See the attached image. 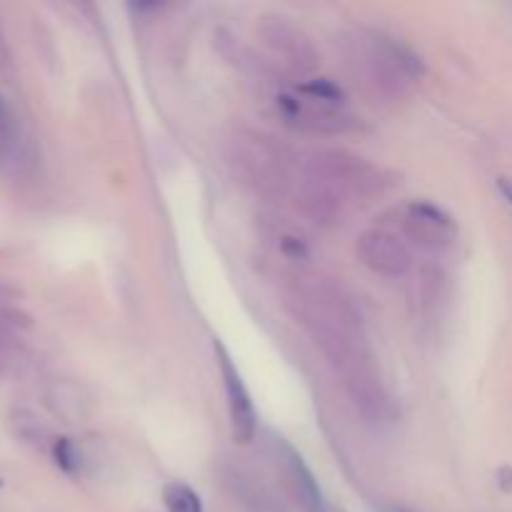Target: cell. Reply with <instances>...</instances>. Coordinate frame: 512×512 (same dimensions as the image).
<instances>
[{
	"label": "cell",
	"instance_id": "6da1fadb",
	"mask_svg": "<svg viewBox=\"0 0 512 512\" xmlns=\"http://www.w3.org/2000/svg\"><path fill=\"white\" fill-rule=\"evenodd\" d=\"M293 318L328 358L333 373L368 423L390 425L398 405L368 343L358 300L333 278H300L288 295Z\"/></svg>",
	"mask_w": 512,
	"mask_h": 512
},
{
	"label": "cell",
	"instance_id": "7a4b0ae2",
	"mask_svg": "<svg viewBox=\"0 0 512 512\" xmlns=\"http://www.w3.org/2000/svg\"><path fill=\"white\" fill-rule=\"evenodd\" d=\"M335 45L353 83L373 103H400L423 75L418 55L383 30L348 28Z\"/></svg>",
	"mask_w": 512,
	"mask_h": 512
},
{
	"label": "cell",
	"instance_id": "3957f363",
	"mask_svg": "<svg viewBox=\"0 0 512 512\" xmlns=\"http://www.w3.org/2000/svg\"><path fill=\"white\" fill-rule=\"evenodd\" d=\"M230 170L265 200H283L295 188V158L288 145L253 128H238L225 143Z\"/></svg>",
	"mask_w": 512,
	"mask_h": 512
},
{
	"label": "cell",
	"instance_id": "277c9868",
	"mask_svg": "<svg viewBox=\"0 0 512 512\" xmlns=\"http://www.w3.org/2000/svg\"><path fill=\"white\" fill-rule=\"evenodd\" d=\"M285 125L313 135H340L358 128V120L348 110V95L335 80L308 78L275 98Z\"/></svg>",
	"mask_w": 512,
	"mask_h": 512
},
{
	"label": "cell",
	"instance_id": "5b68a950",
	"mask_svg": "<svg viewBox=\"0 0 512 512\" xmlns=\"http://www.w3.org/2000/svg\"><path fill=\"white\" fill-rule=\"evenodd\" d=\"M303 168L320 175L348 205L378 200L393 185V175L388 170L350 150H318L305 160Z\"/></svg>",
	"mask_w": 512,
	"mask_h": 512
},
{
	"label": "cell",
	"instance_id": "8992f818",
	"mask_svg": "<svg viewBox=\"0 0 512 512\" xmlns=\"http://www.w3.org/2000/svg\"><path fill=\"white\" fill-rule=\"evenodd\" d=\"M393 223L398 225L400 238L410 240L420 250L443 255L458 243V225L453 215L430 200H410L393 210Z\"/></svg>",
	"mask_w": 512,
	"mask_h": 512
},
{
	"label": "cell",
	"instance_id": "52a82bcc",
	"mask_svg": "<svg viewBox=\"0 0 512 512\" xmlns=\"http://www.w3.org/2000/svg\"><path fill=\"white\" fill-rule=\"evenodd\" d=\"M258 35L275 63L293 75H310L320 63V53L310 35L285 15H265L258 25Z\"/></svg>",
	"mask_w": 512,
	"mask_h": 512
},
{
	"label": "cell",
	"instance_id": "ba28073f",
	"mask_svg": "<svg viewBox=\"0 0 512 512\" xmlns=\"http://www.w3.org/2000/svg\"><path fill=\"white\" fill-rule=\"evenodd\" d=\"M215 350V365H218L220 380H223L225 398H228V418H230V435L238 445L253 443L258 435V413H255L253 398L250 390L245 388L243 375H240L238 365L233 363L230 353L225 350L223 343L213 340Z\"/></svg>",
	"mask_w": 512,
	"mask_h": 512
},
{
	"label": "cell",
	"instance_id": "9c48e42d",
	"mask_svg": "<svg viewBox=\"0 0 512 512\" xmlns=\"http://www.w3.org/2000/svg\"><path fill=\"white\" fill-rule=\"evenodd\" d=\"M355 253L365 268L373 270L375 275H385V278H403L413 268V253H410L408 243L393 230L370 228L360 233Z\"/></svg>",
	"mask_w": 512,
	"mask_h": 512
},
{
	"label": "cell",
	"instance_id": "30bf717a",
	"mask_svg": "<svg viewBox=\"0 0 512 512\" xmlns=\"http://www.w3.org/2000/svg\"><path fill=\"white\" fill-rule=\"evenodd\" d=\"M293 193L295 208H298L308 220L323 225V228H335V225L343 223L348 203H345L320 175H315L313 170L303 168Z\"/></svg>",
	"mask_w": 512,
	"mask_h": 512
},
{
	"label": "cell",
	"instance_id": "8fae6325",
	"mask_svg": "<svg viewBox=\"0 0 512 512\" xmlns=\"http://www.w3.org/2000/svg\"><path fill=\"white\" fill-rule=\"evenodd\" d=\"M275 453H278L280 473H283V483L288 493L293 495L295 503L305 512H323L328 503L323 500V490H320L318 480H315L313 470L305 465L303 455L285 443L283 438H275Z\"/></svg>",
	"mask_w": 512,
	"mask_h": 512
},
{
	"label": "cell",
	"instance_id": "7c38bea8",
	"mask_svg": "<svg viewBox=\"0 0 512 512\" xmlns=\"http://www.w3.org/2000/svg\"><path fill=\"white\" fill-rule=\"evenodd\" d=\"M10 428H13V433L18 435L25 445H30V448L53 450L55 440L50 438V430L45 428L30 410H13V413H10Z\"/></svg>",
	"mask_w": 512,
	"mask_h": 512
},
{
	"label": "cell",
	"instance_id": "4fadbf2b",
	"mask_svg": "<svg viewBox=\"0 0 512 512\" xmlns=\"http://www.w3.org/2000/svg\"><path fill=\"white\" fill-rule=\"evenodd\" d=\"M163 503L168 512H203L200 495L190 485L173 480L163 488Z\"/></svg>",
	"mask_w": 512,
	"mask_h": 512
},
{
	"label": "cell",
	"instance_id": "5bb4252c",
	"mask_svg": "<svg viewBox=\"0 0 512 512\" xmlns=\"http://www.w3.org/2000/svg\"><path fill=\"white\" fill-rule=\"evenodd\" d=\"M53 458L58 463V468L68 475H78L83 470V455H80V448L70 438H55L53 445Z\"/></svg>",
	"mask_w": 512,
	"mask_h": 512
},
{
	"label": "cell",
	"instance_id": "9a60e30c",
	"mask_svg": "<svg viewBox=\"0 0 512 512\" xmlns=\"http://www.w3.org/2000/svg\"><path fill=\"white\" fill-rule=\"evenodd\" d=\"M15 135H18V130H15L13 115H10V108L5 105V100L0 98V160L13 153Z\"/></svg>",
	"mask_w": 512,
	"mask_h": 512
},
{
	"label": "cell",
	"instance_id": "2e32d148",
	"mask_svg": "<svg viewBox=\"0 0 512 512\" xmlns=\"http://www.w3.org/2000/svg\"><path fill=\"white\" fill-rule=\"evenodd\" d=\"M500 190H503V195L508 198V203L512 205V180H500Z\"/></svg>",
	"mask_w": 512,
	"mask_h": 512
},
{
	"label": "cell",
	"instance_id": "e0dca14e",
	"mask_svg": "<svg viewBox=\"0 0 512 512\" xmlns=\"http://www.w3.org/2000/svg\"><path fill=\"white\" fill-rule=\"evenodd\" d=\"M383 512H413V510H408V508H398V505H393V508H385Z\"/></svg>",
	"mask_w": 512,
	"mask_h": 512
},
{
	"label": "cell",
	"instance_id": "ac0fdd59",
	"mask_svg": "<svg viewBox=\"0 0 512 512\" xmlns=\"http://www.w3.org/2000/svg\"><path fill=\"white\" fill-rule=\"evenodd\" d=\"M323 512H345L343 508H335V505H325Z\"/></svg>",
	"mask_w": 512,
	"mask_h": 512
},
{
	"label": "cell",
	"instance_id": "d6986e66",
	"mask_svg": "<svg viewBox=\"0 0 512 512\" xmlns=\"http://www.w3.org/2000/svg\"><path fill=\"white\" fill-rule=\"evenodd\" d=\"M3 370H5V358L0 355V375H3Z\"/></svg>",
	"mask_w": 512,
	"mask_h": 512
}]
</instances>
